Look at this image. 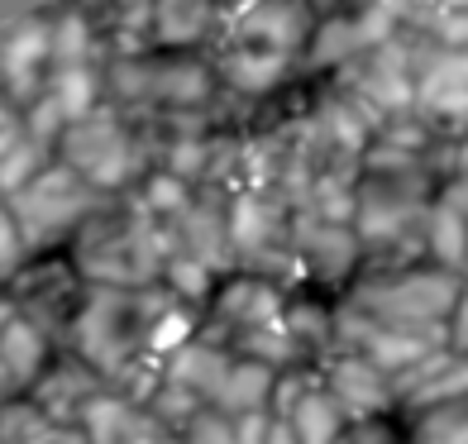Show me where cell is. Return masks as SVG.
Masks as SVG:
<instances>
[{
  "instance_id": "obj_1",
  "label": "cell",
  "mask_w": 468,
  "mask_h": 444,
  "mask_svg": "<svg viewBox=\"0 0 468 444\" xmlns=\"http://www.w3.org/2000/svg\"><path fill=\"white\" fill-rule=\"evenodd\" d=\"M459 296H463V287L454 272H407V278H378L368 287H358L354 311L378 325H392V330L435 334L450 325Z\"/></svg>"
},
{
  "instance_id": "obj_2",
  "label": "cell",
  "mask_w": 468,
  "mask_h": 444,
  "mask_svg": "<svg viewBox=\"0 0 468 444\" xmlns=\"http://www.w3.org/2000/svg\"><path fill=\"white\" fill-rule=\"evenodd\" d=\"M96 201H101V192L81 182L68 163H48L25 192L10 196V216L19 225V235H25V248H38V244L77 229L96 210Z\"/></svg>"
},
{
  "instance_id": "obj_3",
  "label": "cell",
  "mask_w": 468,
  "mask_h": 444,
  "mask_svg": "<svg viewBox=\"0 0 468 444\" xmlns=\"http://www.w3.org/2000/svg\"><path fill=\"white\" fill-rule=\"evenodd\" d=\"M148 334H154V325L139 321V301L130 291H91V301L77 315L72 340L96 368H124L134 364L130 354L148 344Z\"/></svg>"
},
{
  "instance_id": "obj_4",
  "label": "cell",
  "mask_w": 468,
  "mask_h": 444,
  "mask_svg": "<svg viewBox=\"0 0 468 444\" xmlns=\"http://www.w3.org/2000/svg\"><path fill=\"white\" fill-rule=\"evenodd\" d=\"M58 148H62V163H68L87 186H96V192L124 186L139 173V148H134L130 134H124V124H115L111 115L77 120L72 130L58 139Z\"/></svg>"
},
{
  "instance_id": "obj_5",
  "label": "cell",
  "mask_w": 468,
  "mask_h": 444,
  "mask_svg": "<svg viewBox=\"0 0 468 444\" xmlns=\"http://www.w3.org/2000/svg\"><path fill=\"white\" fill-rule=\"evenodd\" d=\"M53 68V19H19L0 34V81L10 96H44V72Z\"/></svg>"
},
{
  "instance_id": "obj_6",
  "label": "cell",
  "mask_w": 468,
  "mask_h": 444,
  "mask_svg": "<svg viewBox=\"0 0 468 444\" xmlns=\"http://www.w3.org/2000/svg\"><path fill=\"white\" fill-rule=\"evenodd\" d=\"M325 392L339 401V411L354 416L358 426H364V420H373L378 411L392 407V392H397V387H392L388 373H378V368L368 364V358L349 354V358H339V364H330Z\"/></svg>"
},
{
  "instance_id": "obj_7",
  "label": "cell",
  "mask_w": 468,
  "mask_h": 444,
  "mask_svg": "<svg viewBox=\"0 0 468 444\" xmlns=\"http://www.w3.org/2000/svg\"><path fill=\"white\" fill-rule=\"evenodd\" d=\"M416 100L431 115L463 120L468 115V53L435 48V58L425 62L420 77H416Z\"/></svg>"
},
{
  "instance_id": "obj_8",
  "label": "cell",
  "mask_w": 468,
  "mask_h": 444,
  "mask_svg": "<svg viewBox=\"0 0 468 444\" xmlns=\"http://www.w3.org/2000/svg\"><path fill=\"white\" fill-rule=\"evenodd\" d=\"M306 29H311V10L302 0H259L239 25V34L253 48H268V53H282V58L302 44Z\"/></svg>"
},
{
  "instance_id": "obj_9",
  "label": "cell",
  "mask_w": 468,
  "mask_h": 444,
  "mask_svg": "<svg viewBox=\"0 0 468 444\" xmlns=\"http://www.w3.org/2000/svg\"><path fill=\"white\" fill-rule=\"evenodd\" d=\"M44 364H48L44 330H38V321H29V315H19V321L0 334V373H5V383H15V387H25V383L38 387Z\"/></svg>"
},
{
  "instance_id": "obj_10",
  "label": "cell",
  "mask_w": 468,
  "mask_h": 444,
  "mask_svg": "<svg viewBox=\"0 0 468 444\" xmlns=\"http://www.w3.org/2000/svg\"><path fill=\"white\" fill-rule=\"evenodd\" d=\"M345 411L325 387H306L296 396V407L287 411V426L302 444H345Z\"/></svg>"
},
{
  "instance_id": "obj_11",
  "label": "cell",
  "mask_w": 468,
  "mask_h": 444,
  "mask_svg": "<svg viewBox=\"0 0 468 444\" xmlns=\"http://www.w3.org/2000/svg\"><path fill=\"white\" fill-rule=\"evenodd\" d=\"M148 29L158 44H191L210 25V0H148Z\"/></svg>"
},
{
  "instance_id": "obj_12",
  "label": "cell",
  "mask_w": 468,
  "mask_h": 444,
  "mask_svg": "<svg viewBox=\"0 0 468 444\" xmlns=\"http://www.w3.org/2000/svg\"><path fill=\"white\" fill-rule=\"evenodd\" d=\"M268 411L263 416H216V411H201L197 420L186 426L182 444H263L268 439Z\"/></svg>"
},
{
  "instance_id": "obj_13",
  "label": "cell",
  "mask_w": 468,
  "mask_h": 444,
  "mask_svg": "<svg viewBox=\"0 0 468 444\" xmlns=\"http://www.w3.org/2000/svg\"><path fill=\"white\" fill-rule=\"evenodd\" d=\"M287 58L282 53H268V48H239L225 58V77L234 81L239 91H268L272 81L282 77Z\"/></svg>"
},
{
  "instance_id": "obj_14",
  "label": "cell",
  "mask_w": 468,
  "mask_h": 444,
  "mask_svg": "<svg viewBox=\"0 0 468 444\" xmlns=\"http://www.w3.org/2000/svg\"><path fill=\"white\" fill-rule=\"evenodd\" d=\"M48 167V143H38L34 134H25L5 158H0V196H15Z\"/></svg>"
},
{
  "instance_id": "obj_15",
  "label": "cell",
  "mask_w": 468,
  "mask_h": 444,
  "mask_svg": "<svg viewBox=\"0 0 468 444\" xmlns=\"http://www.w3.org/2000/svg\"><path fill=\"white\" fill-rule=\"evenodd\" d=\"M87 53H91V25L81 15H58L53 19V72L87 68Z\"/></svg>"
},
{
  "instance_id": "obj_16",
  "label": "cell",
  "mask_w": 468,
  "mask_h": 444,
  "mask_svg": "<svg viewBox=\"0 0 468 444\" xmlns=\"http://www.w3.org/2000/svg\"><path fill=\"white\" fill-rule=\"evenodd\" d=\"M411 444H468V401H459V407H440V411H425Z\"/></svg>"
},
{
  "instance_id": "obj_17",
  "label": "cell",
  "mask_w": 468,
  "mask_h": 444,
  "mask_svg": "<svg viewBox=\"0 0 468 444\" xmlns=\"http://www.w3.org/2000/svg\"><path fill=\"white\" fill-rule=\"evenodd\" d=\"M431 239H435V253L444 263H463L468 259V220L459 206H440L431 216Z\"/></svg>"
},
{
  "instance_id": "obj_18",
  "label": "cell",
  "mask_w": 468,
  "mask_h": 444,
  "mask_svg": "<svg viewBox=\"0 0 468 444\" xmlns=\"http://www.w3.org/2000/svg\"><path fill=\"white\" fill-rule=\"evenodd\" d=\"M19 259H25V235H19L10 206H0V278H5V272H15Z\"/></svg>"
},
{
  "instance_id": "obj_19",
  "label": "cell",
  "mask_w": 468,
  "mask_h": 444,
  "mask_svg": "<svg viewBox=\"0 0 468 444\" xmlns=\"http://www.w3.org/2000/svg\"><path fill=\"white\" fill-rule=\"evenodd\" d=\"M25 134H29V130H25V115H19L10 100H0V158H5Z\"/></svg>"
},
{
  "instance_id": "obj_20",
  "label": "cell",
  "mask_w": 468,
  "mask_h": 444,
  "mask_svg": "<svg viewBox=\"0 0 468 444\" xmlns=\"http://www.w3.org/2000/svg\"><path fill=\"white\" fill-rule=\"evenodd\" d=\"M444 334H450V349L454 354H468V291L459 296V306L450 315V325H444Z\"/></svg>"
},
{
  "instance_id": "obj_21",
  "label": "cell",
  "mask_w": 468,
  "mask_h": 444,
  "mask_svg": "<svg viewBox=\"0 0 468 444\" xmlns=\"http://www.w3.org/2000/svg\"><path fill=\"white\" fill-rule=\"evenodd\" d=\"M29 444H87V435L72 430V426H58V420H53V426L38 435V439H29Z\"/></svg>"
},
{
  "instance_id": "obj_22",
  "label": "cell",
  "mask_w": 468,
  "mask_h": 444,
  "mask_svg": "<svg viewBox=\"0 0 468 444\" xmlns=\"http://www.w3.org/2000/svg\"><path fill=\"white\" fill-rule=\"evenodd\" d=\"M263 444H302V439L292 435V426H287V420H278V416H272V420H268V439H263Z\"/></svg>"
},
{
  "instance_id": "obj_23",
  "label": "cell",
  "mask_w": 468,
  "mask_h": 444,
  "mask_svg": "<svg viewBox=\"0 0 468 444\" xmlns=\"http://www.w3.org/2000/svg\"><path fill=\"white\" fill-rule=\"evenodd\" d=\"M19 321V311H15V301H5V296H0V334H5L10 325Z\"/></svg>"
},
{
  "instance_id": "obj_24",
  "label": "cell",
  "mask_w": 468,
  "mask_h": 444,
  "mask_svg": "<svg viewBox=\"0 0 468 444\" xmlns=\"http://www.w3.org/2000/svg\"><path fill=\"white\" fill-rule=\"evenodd\" d=\"M416 5H420V0H382V10H388L392 19H397V15H411Z\"/></svg>"
},
{
  "instance_id": "obj_25",
  "label": "cell",
  "mask_w": 468,
  "mask_h": 444,
  "mask_svg": "<svg viewBox=\"0 0 468 444\" xmlns=\"http://www.w3.org/2000/svg\"><path fill=\"white\" fill-rule=\"evenodd\" d=\"M440 10H463L468 15V0H440Z\"/></svg>"
}]
</instances>
